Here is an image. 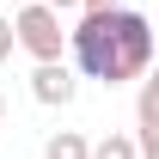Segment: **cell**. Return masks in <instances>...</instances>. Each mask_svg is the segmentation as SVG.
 Segmentation results:
<instances>
[{"label":"cell","instance_id":"cell-9","mask_svg":"<svg viewBox=\"0 0 159 159\" xmlns=\"http://www.w3.org/2000/svg\"><path fill=\"white\" fill-rule=\"evenodd\" d=\"M141 159H159V141H141Z\"/></svg>","mask_w":159,"mask_h":159},{"label":"cell","instance_id":"cell-5","mask_svg":"<svg viewBox=\"0 0 159 159\" xmlns=\"http://www.w3.org/2000/svg\"><path fill=\"white\" fill-rule=\"evenodd\" d=\"M43 159H92V141L80 135V129H55V135L43 141Z\"/></svg>","mask_w":159,"mask_h":159},{"label":"cell","instance_id":"cell-6","mask_svg":"<svg viewBox=\"0 0 159 159\" xmlns=\"http://www.w3.org/2000/svg\"><path fill=\"white\" fill-rule=\"evenodd\" d=\"M92 159H141V135H110L104 141H92Z\"/></svg>","mask_w":159,"mask_h":159},{"label":"cell","instance_id":"cell-4","mask_svg":"<svg viewBox=\"0 0 159 159\" xmlns=\"http://www.w3.org/2000/svg\"><path fill=\"white\" fill-rule=\"evenodd\" d=\"M135 122H141V141H159V67H147V74H141Z\"/></svg>","mask_w":159,"mask_h":159},{"label":"cell","instance_id":"cell-1","mask_svg":"<svg viewBox=\"0 0 159 159\" xmlns=\"http://www.w3.org/2000/svg\"><path fill=\"white\" fill-rule=\"evenodd\" d=\"M67 49H74L80 74H92L98 86H122V80H141L153 67V49H159V31L147 12H80V25L67 31Z\"/></svg>","mask_w":159,"mask_h":159},{"label":"cell","instance_id":"cell-10","mask_svg":"<svg viewBox=\"0 0 159 159\" xmlns=\"http://www.w3.org/2000/svg\"><path fill=\"white\" fill-rule=\"evenodd\" d=\"M49 6H55V12H74V6H80V0H49Z\"/></svg>","mask_w":159,"mask_h":159},{"label":"cell","instance_id":"cell-12","mask_svg":"<svg viewBox=\"0 0 159 159\" xmlns=\"http://www.w3.org/2000/svg\"><path fill=\"white\" fill-rule=\"evenodd\" d=\"M12 6H25V0H12Z\"/></svg>","mask_w":159,"mask_h":159},{"label":"cell","instance_id":"cell-11","mask_svg":"<svg viewBox=\"0 0 159 159\" xmlns=\"http://www.w3.org/2000/svg\"><path fill=\"white\" fill-rule=\"evenodd\" d=\"M0 129H6V98H0Z\"/></svg>","mask_w":159,"mask_h":159},{"label":"cell","instance_id":"cell-13","mask_svg":"<svg viewBox=\"0 0 159 159\" xmlns=\"http://www.w3.org/2000/svg\"><path fill=\"white\" fill-rule=\"evenodd\" d=\"M153 31H159V19H153Z\"/></svg>","mask_w":159,"mask_h":159},{"label":"cell","instance_id":"cell-3","mask_svg":"<svg viewBox=\"0 0 159 159\" xmlns=\"http://www.w3.org/2000/svg\"><path fill=\"white\" fill-rule=\"evenodd\" d=\"M74 92H80V80H74V67H67V61H37V74H31V98H37V104L67 110V104H74Z\"/></svg>","mask_w":159,"mask_h":159},{"label":"cell","instance_id":"cell-8","mask_svg":"<svg viewBox=\"0 0 159 159\" xmlns=\"http://www.w3.org/2000/svg\"><path fill=\"white\" fill-rule=\"evenodd\" d=\"M122 0H80V12H116Z\"/></svg>","mask_w":159,"mask_h":159},{"label":"cell","instance_id":"cell-7","mask_svg":"<svg viewBox=\"0 0 159 159\" xmlns=\"http://www.w3.org/2000/svg\"><path fill=\"white\" fill-rule=\"evenodd\" d=\"M19 49V31H12V12H0V61H12Z\"/></svg>","mask_w":159,"mask_h":159},{"label":"cell","instance_id":"cell-2","mask_svg":"<svg viewBox=\"0 0 159 159\" xmlns=\"http://www.w3.org/2000/svg\"><path fill=\"white\" fill-rule=\"evenodd\" d=\"M12 31H19V49H31L37 61H61V49H67L61 12L49 6V0H25V6H12Z\"/></svg>","mask_w":159,"mask_h":159}]
</instances>
